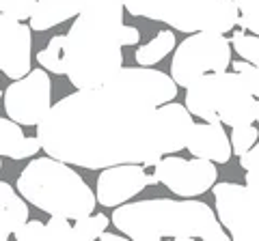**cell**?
I'll return each instance as SVG.
<instances>
[{
  "instance_id": "32",
  "label": "cell",
  "mask_w": 259,
  "mask_h": 241,
  "mask_svg": "<svg viewBox=\"0 0 259 241\" xmlns=\"http://www.w3.org/2000/svg\"><path fill=\"white\" fill-rule=\"evenodd\" d=\"M0 97H3V93H0Z\"/></svg>"
},
{
  "instance_id": "4",
  "label": "cell",
  "mask_w": 259,
  "mask_h": 241,
  "mask_svg": "<svg viewBox=\"0 0 259 241\" xmlns=\"http://www.w3.org/2000/svg\"><path fill=\"white\" fill-rule=\"evenodd\" d=\"M18 194L48 215L78 220L95 211V192L69 164L56 157H39L24 168L15 183Z\"/></svg>"
},
{
  "instance_id": "28",
  "label": "cell",
  "mask_w": 259,
  "mask_h": 241,
  "mask_svg": "<svg viewBox=\"0 0 259 241\" xmlns=\"http://www.w3.org/2000/svg\"><path fill=\"white\" fill-rule=\"evenodd\" d=\"M141 41V30L136 26H121V45H136Z\"/></svg>"
},
{
  "instance_id": "6",
  "label": "cell",
  "mask_w": 259,
  "mask_h": 241,
  "mask_svg": "<svg viewBox=\"0 0 259 241\" xmlns=\"http://www.w3.org/2000/svg\"><path fill=\"white\" fill-rule=\"evenodd\" d=\"M231 65V43L225 35L190 33L177 45L171 63V78L177 86H188L203 74H221Z\"/></svg>"
},
{
  "instance_id": "15",
  "label": "cell",
  "mask_w": 259,
  "mask_h": 241,
  "mask_svg": "<svg viewBox=\"0 0 259 241\" xmlns=\"http://www.w3.org/2000/svg\"><path fill=\"white\" fill-rule=\"evenodd\" d=\"M41 151L37 136H24L22 125L11 118L0 116V157L11 159H26Z\"/></svg>"
},
{
  "instance_id": "17",
  "label": "cell",
  "mask_w": 259,
  "mask_h": 241,
  "mask_svg": "<svg viewBox=\"0 0 259 241\" xmlns=\"http://www.w3.org/2000/svg\"><path fill=\"white\" fill-rule=\"evenodd\" d=\"M238 18H240V11H238V5L233 3V0H216V3L209 7V11L205 13L203 22L199 24V30L225 35L238 26Z\"/></svg>"
},
{
  "instance_id": "31",
  "label": "cell",
  "mask_w": 259,
  "mask_h": 241,
  "mask_svg": "<svg viewBox=\"0 0 259 241\" xmlns=\"http://www.w3.org/2000/svg\"><path fill=\"white\" fill-rule=\"evenodd\" d=\"M0 170H3V159H0Z\"/></svg>"
},
{
  "instance_id": "30",
  "label": "cell",
  "mask_w": 259,
  "mask_h": 241,
  "mask_svg": "<svg viewBox=\"0 0 259 241\" xmlns=\"http://www.w3.org/2000/svg\"><path fill=\"white\" fill-rule=\"evenodd\" d=\"M100 241H125V237H121V235H112V232H106V230H102L100 232V237H97Z\"/></svg>"
},
{
  "instance_id": "3",
  "label": "cell",
  "mask_w": 259,
  "mask_h": 241,
  "mask_svg": "<svg viewBox=\"0 0 259 241\" xmlns=\"http://www.w3.org/2000/svg\"><path fill=\"white\" fill-rule=\"evenodd\" d=\"M123 13L95 7L80 9L69 33L65 35V76L71 86H100L123 67Z\"/></svg>"
},
{
  "instance_id": "16",
  "label": "cell",
  "mask_w": 259,
  "mask_h": 241,
  "mask_svg": "<svg viewBox=\"0 0 259 241\" xmlns=\"http://www.w3.org/2000/svg\"><path fill=\"white\" fill-rule=\"evenodd\" d=\"M28 220V205L20 194H15L13 186L0 181V241L9 239L24 222Z\"/></svg>"
},
{
  "instance_id": "25",
  "label": "cell",
  "mask_w": 259,
  "mask_h": 241,
  "mask_svg": "<svg viewBox=\"0 0 259 241\" xmlns=\"http://www.w3.org/2000/svg\"><path fill=\"white\" fill-rule=\"evenodd\" d=\"M13 237L18 241H50L46 224L39 222V220H26L13 232Z\"/></svg>"
},
{
  "instance_id": "2",
  "label": "cell",
  "mask_w": 259,
  "mask_h": 241,
  "mask_svg": "<svg viewBox=\"0 0 259 241\" xmlns=\"http://www.w3.org/2000/svg\"><path fill=\"white\" fill-rule=\"evenodd\" d=\"M110 222L134 241H160L166 237L177 241H229L216 213L201 200L149 198L123 203L115 207Z\"/></svg>"
},
{
  "instance_id": "19",
  "label": "cell",
  "mask_w": 259,
  "mask_h": 241,
  "mask_svg": "<svg viewBox=\"0 0 259 241\" xmlns=\"http://www.w3.org/2000/svg\"><path fill=\"white\" fill-rule=\"evenodd\" d=\"M37 63L50 74L65 76V35L52 37L48 45L37 54Z\"/></svg>"
},
{
  "instance_id": "10",
  "label": "cell",
  "mask_w": 259,
  "mask_h": 241,
  "mask_svg": "<svg viewBox=\"0 0 259 241\" xmlns=\"http://www.w3.org/2000/svg\"><path fill=\"white\" fill-rule=\"evenodd\" d=\"M216 0H123V9L134 18L164 22L180 33H197Z\"/></svg>"
},
{
  "instance_id": "22",
  "label": "cell",
  "mask_w": 259,
  "mask_h": 241,
  "mask_svg": "<svg viewBox=\"0 0 259 241\" xmlns=\"http://www.w3.org/2000/svg\"><path fill=\"white\" fill-rule=\"evenodd\" d=\"M257 138H259V132H257L255 123L231 127V136H229L231 155H240V153H244L246 149H250L253 144H257Z\"/></svg>"
},
{
  "instance_id": "13",
  "label": "cell",
  "mask_w": 259,
  "mask_h": 241,
  "mask_svg": "<svg viewBox=\"0 0 259 241\" xmlns=\"http://www.w3.org/2000/svg\"><path fill=\"white\" fill-rule=\"evenodd\" d=\"M184 149L192 157L209 159L214 164H227L231 159V144L223 123H192Z\"/></svg>"
},
{
  "instance_id": "23",
  "label": "cell",
  "mask_w": 259,
  "mask_h": 241,
  "mask_svg": "<svg viewBox=\"0 0 259 241\" xmlns=\"http://www.w3.org/2000/svg\"><path fill=\"white\" fill-rule=\"evenodd\" d=\"M238 5V24L244 30L259 33V0H233Z\"/></svg>"
},
{
  "instance_id": "24",
  "label": "cell",
  "mask_w": 259,
  "mask_h": 241,
  "mask_svg": "<svg viewBox=\"0 0 259 241\" xmlns=\"http://www.w3.org/2000/svg\"><path fill=\"white\" fill-rule=\"evenodd\" d=\"M32 9H35V0H0V13L18 22L28 20Z\"/></svg>"
},
{
  "instance_id": "14",
  "label": "cell",
  "mask_w": 259,
  "mask_h": 241,
  "mask_svg": "<svg viewBox=\"0 0 259 241\" xmlns=\"http://www.w3.org/2000/svg\"><path fill=\"white\" fill-rule=\"evenodd\" d=\"M82 9V0H35V9L30 13V30L44 33L59 24L76 18Z\"/></svg>"
},
{
  "instance_id": "21",
  "label": "cell",
  "mask_w": 259,
  "mask_h": 241,
  "mask_svg": "<svg viewBox=\"0 0 259 241\" xmlns=\"http://www.w3.org/2000/svg\"><path fill=\"white\" fill-rule=\"evenodd\" d=\"M229 43L233 45V50H236L244 61L253 63V65H257V63H259V37L255 33L246 35L244 28L233 30V39Z\"/></svg>"
},
{
  "instance_id": "11",
  "label": "cell",
  "mask_w": 259,
  "mask_h": 241,
  "mask_svg": "<svg viewBox=\"0 0 259 241\" xmlns=\"http://www.w3.org/2000/svg\"><path fill=\"white\" fill-rule=\"evenodd\" d=\"M156 174H147L141 164H115L102 168L95 186V200L102 207H119L147 188L156 186Z\"/></svg>"
},
{
  "instance_id": "5",
  "label": "cell",
  "mask_w": 259,
  "mask_h": 241,
  "mask_svg": "<svg viewBox=\"0 0 259 241\" xmlns=\"http://www.w3.org/2000/svg\"><path fill=\"white\" fill-rule=\"evenodd\" d=\"M186 110L205 123L229 127L248 125L259 118L257 95L236 71L203 74L186 86Z\"/></svg>"
},
{
  "instance_id": "7",
  "label": "cell",
  "mask_w": 259,
  "mask_h": 241,
  "mask_svg": "<svg viewBox=\"0 0 259 241\" xmlns=\"http://www.w3.org/2000/svg\"><path fill=\"white\" fill-rule=\"evenodd\" d=\"M216 215L221 226L236 241L259 239V198L246 190V186L231 181L214 183Z\"/></svg>"
},
{
  "instance_id": "8",
  "label": "cell",
  "mask_w": 259,
  "mask_h": 241,
  "mask_svg": "<svg viewBox=\"0 0 259 241\" xmlns=\"http://www.w3.org/2000/svg\"><path fill=\"white\" fill-rule=\"evenodd\" d=\"M52 108V82L46 69H30L7 86L5 112L18 125L35 127Z\"/></svg>"
},
{
  "instance_id": "18",
  "label": "cell",
  "mask_w": 259,
  "mask_h": 241,
  "mask_svg": "<svg viewBox=\"0 0 259 241\" xmlns=\"http://www.w3.org/2000/svg\"><path fill=\"white\" fill-rule=\"evenodd\" d=\"M175 45H177V39H175L173 30H160L149 43H145L136 50L134 58L139 63V67H153V65H158L164 56L171 54L175 50Z\"/></svg>"
},
{
  "instance_id": "9",
  "label": "cell",
  "mask_w": 259,
  "mask_h": 241,
  "mask_svg": "<svg viewBox=\"0 0 259 241\" xmlns=\"http://www.w3.org/2000/svg\"><path fill=\"white\" fill-rule=\"evenodd\" d=\"M153 174H156L158 183L168 188L173 194L182 198H192L212 190L218 170L216 164L209 162V159H201V157L184 159L171 153V155H162L153 164Z\"/></svg>"
},
{
  "instance_id": "12",
  "label": "cell",
  "mask_w": 259,
  "mask_h": 241,
  "mask_svg": "<svg viewBox=\"0 0 259 241\" xmlns=\"http://www.w3.org/2000/svg\"><path fill=\"white\" fill-rule=\"evenodd\" d=\"M30 33L26 24L0 13V71L9 80H18L30 71Z\"/></svg>"
},
{
  "instance_id": "27",
  "label": "cell",
  "mask_w": 259,
  "mask_h": 241,
  "mask_svg": "<svg viewBox=\"0 0 259 241\" xmlns=\"http://www.w3.org/2000/svg\"><path fill=\"white\" fill-rule=\"evenodd\" d=\"M229 67H233V71L244 80L246 82V86L250 88V93L253 95H257L259 93V71H257V65H253V63H244V61H233V65H229Z\"/></svg>"
},
{
  "instance_id": "1",
  "label": "cell",
  "mask_w": 259,
  "mask_h": 241,
  "mask_svg": "<svg viewBox=\"0 0 259 241\" xmlns=\"http://www.w3.org/2000/svg\"><path fill=\"white\" fill-rule=\"evenodd\" d=\"M177 84L151 67H121L106 82L76 88L35 125L44 153L87 170L153 166L184 149L192 114L173 101Z\"/></svg>"
},
{
  "instance_id": "20",
  "label": "cell",
  "mask_w": 259,
  "mask_h": 241,
  "mask_svg": "<svg viewBox=\"0 0 259 241\" xmlns=\"http://www.w3.org/2000/svg\"><path fill=\"white\" fill-rule=\"evenodd\" d=\"M110 224V218L104 213H89L78 218L76 224L71 226V237L78 241H91L100 237L102 230H106Z\"/></svg>"
},
{
  "instance_id": "26",
  "label": "cell",
  "mask_w": 259,
  "mask_h": 241,
  "mask_svg": "<svg viewBox=\"0 0 259 241\" xmlns=\"http://www.w3.org/2000/svg\"><path fill=\"white\" fill-rule=\"evenodd\" d=\"M46 228H48V235H50V241H74V237H71V224L63 215H50V220L46 222Z\"/></svg>"
},
{
  "instance_id": "29",
  "label": "cell",
  "mask_w": 259,
  "mask_h": 241,
  "mask_svg": "<svg viewBox=\"0 0 259 241\" xmlns=\"http://www.w3.org/2000/svg\"><path fill=\"white\" fill-rule=\"evenodd\" d=\"M246 190L259 198V168H248L246 170Z\"/></svg>"
}]
</instances>
